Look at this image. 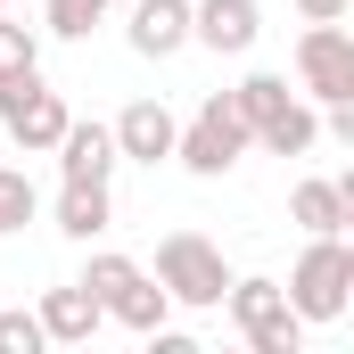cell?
I'll return each mask as SVG.
<instances>
[{"instance_id": "cell-1", "label": "cell", "mask_w": 354, "mask_h": 354, "mask_svg": "<svg viewBox=\"0 0 354 354\" xmlns=\"http://www.w3.org/2000/svg\"><path fill=\"white\" fill-rule=\"evenodd\" d=\"M231 99H239V115H248V140L272 149V157H305V149L322 140L313 99H305V91H288V75H248Z\"/></svg>"}, {"instance_id": "cell-2", "label": "cell", "mask_w": 354, "mask_h": 354, "mask_svg": "<svg viewBox=\"0 0 354 354\" xmlns=\"http://www.w3.org/2000/svg\"><path fill=\"white\" fill-rule=\"evenodd\" d=\"M83 288L99 297V313H107V322H124V330H140V338H157V330L174 322V297L157 288V272L132 264V256H115V248H99V256H91Z\"/></svg>"}, {"instance_id": "cell-3", "label": "cell", "mask_w": 354, "mask_h": 354, "mask_svg": "<svg viewBox=\"0 0 354 354\" xmlns=\"http://www.w3.org/2000/svg\"><path fill=\"white\" fill-rule=\"evenodd\" d=\"M248 149H256V140H248V115H239L231 91H206L198 115L174 132V165H181V174H198V181H223Z\"/></svg>"}, {"instance_id": "cell-4", "label": "cell", "mask_w": 354, "mask_h": 354, "mask_svg": "<svg viewBox=\"0 0 354 354\" xmlns=\"http://www.w3.org/2000/svg\"><path fill=\"white\" fill-rule=\"evenodd\" d=\"M280 288H288L297 322H346V305H354V248H346V231L305 239V256H297V272H288Z\"/></svg>"}, {"instance_id": "cell-5", "label": "cell", "mask_w": 354, "mask_h": 354, "mask_svg": "<svg viewBox=\"0 0 354 354\" xmlns=\"http://www.w3.org/2000/svg\"><path fill=\"white\" fill-rule=\"evenodd\" d=\"M223 313H231V330L248 338V354H297V346H305V322H297L288 288L264 280V272L231 280V288H223Z\"/></svg>"}, {"instance_id": "cell-6", "label": "cell", "mask_w": 354, "mask_h": 354, "mask_svg": "<svg viewBox=\"0 0 354 354\" xmlns=\"http://www.w3.org/2000/svg\"><path fill=\"white\" fill-rule=\"evenodd\" d=\"M157 288L174 305H189V313H214L223 288H231V264H223V248L206 231H165L157 239Z\"/></svg>"}, {"instance_id": "cell-7", "label": "cell", "mask_w": 354, "mask_h": 354, "mask_svg": "<svg viewBox=\"0 0 354 354\" xmlns=\"http://www.w3.org/2000/svg\"><path fill=\"white\" fill-rule=\"evenodd\" d=\"M66 99L41 83V66H25V75H0V132L25 149V157H50L58 149V132H66Z\"/></svg>"}, {"instance_id": "cell-8", "label": "cell", "mask_w": 354, "mask_h": 354, "mask_svg": "<svg viewBox=\"0 0 354 354\" xmlns=\"http://www.w3.org/2000/svg\"><path fill=\"white\" fill-rule=\"evenodd\" d=\"M297 83H305V99H354V33L346 17L338 25H305L297 33Z\"/></svg>"}, {"instance_id": "cell-9", "label": "cell", "mask_w": 354, "mask_h": 354, "mask_svg": "<svg viewBox=\"0 0 354 354\" xmlns=\"http://www.w3.org/2000/svg\"><path fill=\"white\" fill-rule=\"evenodd\" d=\"M264 33V0H189V41L214 58H248Z\"/></svg>"}, {"instance_id": "cell-10", "label": "cell", "mask_w": 354, "mask_h": 354, "mask_svg": "<svg viewBox=\"0 0 354 354\" xmlns=\"http://www.w3.org/2000/svg\"><path fill=\"white\" fill-rule=\"evenodd\" d=\"M107 132H115V157H124V165H149V174H157V165H174V132H181V115L165 107V99H132V107H124Z\"/></svg>"}, {"instance_id": "cell-11", "label": "cell", "mask_w": 354, "mask_h": 354, "mask_svg": "<svg viewBox=\"0 0 354 354\" xmlns=\"http://www.w3.org/2000/svg\"><path fill=\"white\" fill-rule=\"evenodd\" d=\"M33 322H41V338H50V346H91L107 313H99V297H91L83 280H66V288H41Z\"/></svg>"}, {"instance_id": "cell-12", "label": "cell", "mask_w": 354, "mask_h": 354, "mask_svg": "<svg viewBox=\"0 0 354 354\" xmlns=\"http://www.w3.org/2000/svg\"><path fill=\"white\" fill-rule=\"evenodd\" d=\"M288 223L305 231V239H322V231H354V174H338V181H297L288 189Z\"/></svg>"}, {"instance_id": "cell-13", "label": "cell", "mask_w": 354, "mask_h": 354, "mask_svg": "<svg viewBox=\"0 0 354 354\" xmlns=\"http://www.w3.org/2000/svg\"><path fill=\"white\" fill-rule=\"evenodd\" d=\"M124 41H132L140 58H181V50H189V0H132Z\"/></svg>"}, {"instance_id": "cell-14", "label": "cell", "mask_w": 354, "mask_h": 354, "mask_svg": "<svg viewBox=\"0 0 354 354\" xmlns=\"http://www.w3.org/2000/svg\"><path fill=\"white\" fill-rule=\"evenodd\" d=\"M58 181H107L124 157H115V132L107 124H83V115H66V132H58Z\"/></svg>"}, {"instance_id": "cell-15", "label": "cell", "mask_w": 354, "mask_h": 354, "mask_svg": "<svg viewBox=\"0 0 354 354\" xmlns=\"http://www.w3.org/2000/svg\"><path fill=\"white\" fill-rule=\"evenodd\" d=\"M50 223L66 231V239H99V231H115V198H107V181H58V206H50Z\"/></svg>"}, {"instance_id": "cell-16", "label": "cell", "mask_w": 354, "mask_h": 354, "mask_svg": "<svg viewBox=\"0 0 354 354\" xmlns=\"http://www.w3.org/2000/svg\"><path fill=\"white\" fill-rule=\"evenodd\" d=\"M107 8H115V0H41V25H50L58 41H91V33L107 25Z\"/></svg>"}, {"instance_id": "cell-17", "label": "cell", "mask_w": 354, "mask_h": 354, "mask_svg": "<svg viewBox=\"0 0 354 354\" xmlns=\"http://www.w3.org/2000/svg\"><path fill=\"white\" fill-rule=\"evenodd\" d=\"M33 214H41V189H33V174L0 165V239H17V231H25Z\"/></svg>"}, {"instance_id": "cell-18", "label": "cell", "mask_w": 354, "mask_h": 354, "mask_svg": "<svg viewBox=\"0 0 354 354\" xmlns=\"http://www.w3.org/2000/svg\"><path fill=\"white\" fill-rule=\"evenodd\" d=\"M25 66H41V33L8 25V8H0V75H25Z\"/></svg>"}, {"instance_id": "cell-19", "label": "cell", "mask_w": 354, "mask_h": 354, "mask_svg": "<svg viewBox=\"0 0 354 354\" xmlns=\"http://www.w3.org/2000/svg\"><path fill=\"white\" fill-rule=\"evenodd\" d=\"M50 338H41V322L33 313H0V354H41Z\"/></svg>"}, {"instance_id": "cell-20", "label": "cell", "mask_w": 354, "mask_h": 354, "mask_svg": "<svg viewBox=\"0 0 354 354\" xmlns=\"http://www.w3.org/2000/svg\"><path fill=\"white\" fill-rule=\"evenodd\" d=\"M346 8H354V0H297V17H305V25H338Z\"/></svg>"}, {"instance_id": "cell-21", "label": "cell", "mask_w": 354, "mask_h": 354, "mask_svg": "<svg viewBox=\"0 0 354 354\" xmlns=\"http://www.w3.org/2000/svg\"><path fill=\"white\" fill-rule=\"evenodd\" d=\"M0 8H8V0H0Z\"/></svg>"}]
</instances>
